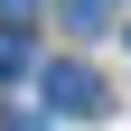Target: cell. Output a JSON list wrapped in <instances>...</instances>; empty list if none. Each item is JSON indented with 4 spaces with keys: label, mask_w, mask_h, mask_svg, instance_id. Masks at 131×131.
<instances>
[{
    "label": "cell",
    "mask_w": 131,
    "mask_h": 131,
    "mask_svg": "<svg viewBox=\"0 0 131 131\" xmlns=\"http://www.w3.org/2000/svg\"><path fill=\"white\" fill-rule=\"evenodd\" d=\"M38 103L56 112V122H94V112H103V75H94L84 56H56V66H38Z\"/></svg>",
    "instance_id": "cell-1"
},
{
    "label": "cell",
    "mask_w": 131,
    "mask_h": 131,
    "mask_svg": "<svg viewBox=\"0 0 131 131\" xmlns=\"http://www.w3.org/2000/svg\"><path fill=\"white\" fill-rule=\"evenodd\" d=\"M28 66H38V47H28L19 28H0V75H28Z\"/></svg>",
    "instance_id": "cell-2"
},
{
    "label": "cell",
    "mask_w": 131,
    "mask_h": 131,
    "mask_svg": "<svg viewBox=\"0 0 131 131\" xmlns=\"http://www.w3.org/2000/svg\"><path fill=\"white\" fill-rule=\"evenodd\" d=\"M103 9H112V0H66V28H84V38H94V28H103Z\"/></svg>",
    "instance_id": "cell-3"
},
{
    "label": "cell",
    "mask_w": 131,
    "mask_h": 131,
    "mask_svg": "<svg viewBox=\"0 0 131 131\" xmlns=\"http://www.w3.org/2000/svg\"><path fill=\"white\" fill-rule=\"evenodd\" d=\"M19 9H38V0H0V19H19Z\"/></svg>",
    "instance_id": "cell-4"
},
{
    "label": "cell",
    "mask_w": 131,
    "mask_h": 131,
    "mask_svg": "<svg viewBox=\"0 0 131 131\" xmlns=\"http://www.w3.org/2000/svg\"><path fill=\"white\" fill-rule=\"evenodd\" d=\"M9 131H47V122H38V112H28V122H9Z\"/></svg>",
    "instance_id": "cell-5"
},
{
    "label": "cell",
    "mask_w": 131,
    "mask_h": 131,
    "mask_svg": "<svg viewBox=\"0 0 131 131\" xmlns=\"http://www.w3.org/2000/svg\"><path fill=\"white\" fill-rule=\"evenodd\" d=\"M122 38H131V28H122Z\"/></svg>",
    "instance_id": "cell-6"
}]
</instances>
